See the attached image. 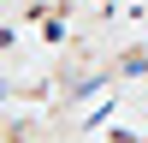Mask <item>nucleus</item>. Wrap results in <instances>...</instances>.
I'll return each mask as SVG.
<instances>
[{
    "instance_id": "f257e3e1",
    "label": "nucleus",
    "mask_w": 148,
    "mask_h": 143,
    "mask_svg": "<svg viewBox=\"0 0 148 143\" xmlns=\"http://www.w3.org/2000/svg\"><path fill=\"white\" fill-rule=\"evenodd\" d=\"M6 143H36V125H30V119H12V125H6Z\"/></svg>"
}]
</instances>
